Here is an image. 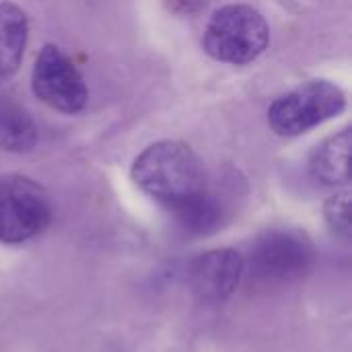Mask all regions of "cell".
<instances>
[{"label": "cell", "instance_id": "ba28073f", "mask_svg": "<svg viewBox=\"0 0 352 352\" xmlns=\"http://www.w3.org/2000/svg\"><path fill=\"white\" fill-rule=\"evenodd\" d=\"M27 33V14L12 2H0V82L19 70Z\"/></svg>", "mask_w": 352, "mask_h": 352}, {"label": "cell", "instance_id": "8fae6325", "mask_svg": "<svg viewBox=\"0 0 352 352\" xmlns=\"http://www.w3.org/2000/svg\"><path fill=\"white\" fill-rule=\"evenodd\" d=\"M175 221L194 235H208L217 231L223 223V206L214 196L202 192L169 208Z\"/></svg>", "mask_w": 352, "mask_h": 352}, {"label": "cell", "instance_id": "7c38bea8", "mask_svg": "<svg viewBox=\"0 0 352 352\" xmlns=\"http://www.w3.org/2000/svg\"><path fill=\"white\" fill-rule=\"evenodd\" d=\"M324 217L328 227L340 235V237H349L351 235V194L344 192H336L324 208Z\"/></svg>", "mask_w": 352, "mask_h": 352}, {"label": "cell", "instance_id": "52a82bcc", "mask_svg": "<svg viewBox=\"0 0 352 352\" xmlns=\"http://www.w3.org/2000/svg\"><path fill=\"white\" fill-rule=\"evenodd\" d=\"M243 276V258L239 252L223 248L198 256L190 268V285L194 295L204 303H221L229 299Z\"/></svg>", "mask_w": 352, "mask_h": 352}, {"label": "cell", "instance_id": "5b68a950", "mask_svg": "<svg viewBox=\"0 0 352 352\" xmlns=\"http://www.w3.org/2000/svg\"><path fill=\"white\" fill-rule=\"evenodd\" d=\"M52 219L50 200L35 182L10 175L0 179V241L14 245L39 235Z\"/></svg>", "mask_w": 352, "mask_h": 352}, {"label": "cell", "instance_id": "3957f363", "mask_svg": "<svg viewBox=\"0 0 352 352\" xmlns=\"http://www.w3.org/2000/svg\"><path fill=\"white\" fill-rule=\"evenodd\" d=\"M346 107L344 91L332 80H307L278 97L268 109V124L278 136H301L340 116Z\"/></svg>", "mask_w": 352, "mask_h": 352}, {"label": "cell", "instance_id": "30bf717a", "mask_svg": "<svg viewBox=\"0 0 352 352\" xmlns=\"http://www.w3.org/2000/svg\"><path fill=\"white\" fill-rule=\"evenodd\" d=\"M37 144L31 116L12 99L0 97V151L27 153Z\"/></svg>", "mask_w": 352, "mask_h": 352}, {"label": "cell", "instance_id": "9c48e42d", "mask_svg": "<svg viewBox=\"0 0 352 352\" xmlns=\"http://www.w3.org/2000/svg\"><path fill=\"white\" fill-rule=\"evenodd\" d=\"M349 153H351V130L326 138L309 159L311 175L324 186H342L349 182Z\"/></svg>", "mask_w": 352, "mask_h": 352}, {"label": "cell", "instance_id": "7a4b0ae2", "mask_svg": "<svg viewBox=\"0 0 352 352\" xmlns=\"http://www.w3.org/2000/svg\"><path fill=\"white\" fill-rule=\"evenodd\" d=\"M270 41V29L260 10L248 4H227L212 12L204 27V52L233 66L254 62L264 54Z\"/></svg>", "mask_w": 352, "mask_h": 352}, {"label": "cell", "instance_id": "277c9868", "mask_svg": "<svg viewBox=\"0 0 352 352\" xmlns=\"http://www.w3.org/2000/svg\"><path fill=\"white\" fill-rule=\"evenodd\" d=\"M316 250L299 231H268L252 245L243 272L256 283L280 285L301 278L314 264Z\"/></svg>", "mask_w": 352, "mask_h": 352}, {"label": "cell", "instance_id": "8992f818", "mask_svg": "<svg viewBox=\"0 0 352 352\" xmlns=\"http://www.w3.org/2000/svg\"><path fill=\"white\" fill-rule=\"evenodd\" d=\"M31 87L39 101L62 113H78L87 105V85L72 60L58 45H43L35 58Z\"/></svg>", "mask_w": 352, "mask_h": 352}, {"label": "cell", "instance_id": "4fadbf2b", "mask_svg": "<svg viewBox=\"0 0 352 352\" xmlns=\"http://www.w3.org/2000/svg\"><path fill=\"white\" fill-rule=\"evenodd\" d=\"M163 4L175 14H194L202 10L208 4V0H163Z\"/></svg>", "mask_w": 352, "mask_h": 352}, {"label": "cell", "instance_id": "6da1fadb", "mask_svg": "<svg viewBox=\"0 0 352 352\" xmlns=\"http://www.w3.org/2000/svg\"><path fill=\"white\" fill-rule=\"evenodd\" d=\"M132 179L167 210L206 192V171L200 157L177 140H161L146 146L134 159Z\"/></svg>", "mask_w": 352, "mask_h": 352}]
</instances>
